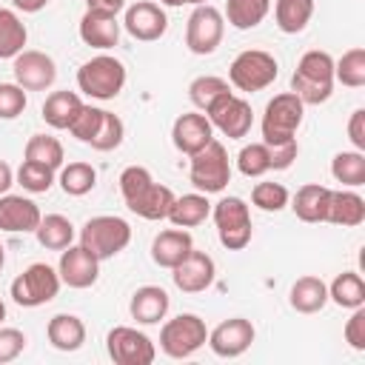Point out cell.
I'll use <instances>...</instances> for the list:
<instances>
[{
  "label": "cell",
  "instance_id": "obj_1",
  "mask_svg": "<svg viewBox=\"0 0 365 365\" xmlns=\"http://www.w3.org/2000/svg\"><path fill=\"white\" fill-rule=\"evenodd\" d=\"M120 194L128 205V211H134L143 220H165L168 208L174 202V191L168 185L154 182L151 171L145 165H128L120 174Z\"/></svg>",
  "mask_w": 365,
  "mask_h": 365
},
{
  "label": "cell",
  "instance_id": "obj_2",
  "mask_svg": "<svg viewBox=\"0 0 365 365\" xmlns=\"http://www.w3.org/2000/svg\"><path fill=\"white\" fill-rule=\"evenodd\" d=\"M334 83H336L334 80V57L319 48L305 51L291 74V91L305 106H319V103L331 100Z\"/></svg>",
  "mask_w": 365,
  "mask_h": 365
},
{
  "label": "cell",
  "instance_id": "obj_3",
  "mask_svg": "<svg viewBox=\"0 0 365 365\" xmlns=\"http://www.w3.org/2000/svg\"><path fill=\"white\" fill-rule=\"evenodd\" d=\"M305 117V103L294 91H282L274 100H268L262 111V143L265 145H279L288 140H297V131Z\"/></svg>",
  "mask_w": 365,
  "mask_h": 365
},
{
  "label": "cell",
  "instance_id": "obj_4",
  "mask_svg": "<svg viewBox=\"0 0 365 365\" xmlns=\"http://www.w3.org/2000/svg\"><path fill=\"white\" fill-rule=\"evenodd\" d=\"M128 242H131V225L123 217H114V214L91 217L80 228V245L86 251H91L100 262L117 257Z\"/></svg>",
  "mask_w": 365,
  "mask_h": 365
},
{
  "label": "cell",
  "instance_id": "obj_5",
  "mask_svg": "<svg viewBox=\"0 0 365 365\" xmlns=\"http://www.w3.org/2000/svg\"><path fill=\"white\" fill-rule=\"evenodd\" d=\"M125 86V66L111 54H97L77 68V88L91 100H114Z\"/></svg>",
  "mask_w": 365,
  "mask_h": 365
},
{
  "label": "cell",
  "instance_id": "obj_6",
  "mask_svg": "<svg viewBox=\"0 0 365 365\" xmlns=\"http://www.w3.org/2000/svg\"><path fill=\"white\" fill-rule=\"evenodd\" d=\"M277 74H279L277 57L262 51V48H245L228 66V83L237 91H245V94L268 88L277 80Z\"/></svg>",
  "mask_w": 365,
  "mask_h": 365
},
{
  "label": "cell",
  "instance_id": "obj_7",
  "mask_svg": "<svg viewBox=\"0 0 365 365\" xmlns=\"http://www.w3.org/2000/svg\"><path fill=\"white\" fill-rule=\"evenodd\" d=\"M188 180L202 194L225 191V185L231 182V163H228V151H225V145L220 140H211L202 151L191 154Z\"/></svg>",
  "mask_w": 365,
  "mask_h": 365
},
{
  "label": "cell",
  "instance_id": "obj_8",
  "mask_svg": "<svg viewBox=\"0 0 365 365\" xmlns=\"http://www.w3.org/2000/svg\"><path fill=\"white\" fill-rule=\"evenodd\" d=\"M208 339L205 319L197 314H177L160 328V351L171 359H188L194 356Z\"/></svg>",
  "mask_w": 365,
  "mask_h": 365
},
{
  "label": "cell",
  "instance_id": "obj_9",
  "mask_svg": "<svg viewBox=\"0 0 365 365\" xmlns=\"http://www.w3.org/2000/svg\"><path fill=\"white\" fill-rule=\"evenodd\" d=\"M211 217L217 225V237L222 248L228 251H242L251 242V211L242 197H222L220 202L211 205Z\"/></svg>",
  "mask_w": 365,
  "mask_h": 365
},
{
  "label": "cell",
  "instance_id": "obj_10",
  "mask_svg": "<svg viewBox=\"0 0 365 365\" xmlns=\"http://www.w3.org/2000/svg\"><path fill=\"white\" fill-rule=\"evenodd\" d=\"M60 274L57 268L46 265V262H31L23 274H17L11 279V299L23 308H40L46 302H51L60 291Z\"/></svg>",
  "mask_w": 365,
  "mask_h": 365
},
{
  "label": "cell",
  "instance_id": "obj_11",
  "mask_svg": "<svg viewBox=\"0 0 365 365\" xmlns=\"http://www.w3.org/2000/svg\"><path fill=\"white\" fill-rule=\"evenodd\" d=\"M222 34H225V17L220 9H214L211 3H202V6H194V11L188 14V23H185V46L191 54H214L217 46L222 43Z\"/></svg>",
  "mask_w": 365,
  "mask_h": 365
},
{
  "label": "cell",
  "instance_id": "obj_12",
  "mask_svg": "<svg viewBox=\"0 0 365 365\" xmlns=\"http://www.w3.org/2000/svg\"><path fill=\"white\" fill-rule=\"evenodd\" d=\"M106 351L114 365H151L157 356V348L148 334L131 325H114L106 336Z\"/></svg>",
  "mask_w": 365,
  "mask_h": 365
},
{
  "label": "cell",
  "instance_id": "obj_13",
  "mask_svg": "<svg viewBox=\"0 0 365 365\" xmlns=\"http://www.w3.org/2000/svg\"><path fill=\"white\" fill-rule=\"evenodd\" d=\"M205 117H208L211 125H214L220 134H225L228 140H242V137L251 131V125H254L251 103L242 100V97H237L234 91L225 94V97H220V100L205 111Z\"/></svg>",
  "mask_w": 365,
  "mask_h": 365
},
{
  "label": "cell",
  "instance_id": "obj_14",
  "mask_svg": "<svg viewBox=\"0 0 365 365\" xmlns=\"http://www.w3.org/2000/svg\"><path fill=\"white\" fill-rule=\"evenodd\" d=\"M11 71H14V83L26 91H46L57 80V63L37 48H23L14 57Z\"/></svg>",
  "mask_w": 365,
  "mask_h": 365
},
{
  "label": "cell",
  "instance_id": "obj_15",
  "mask_svg": "<svg viewBox=\"0 0 365 365\" xmlns=\"http://www.w3.org/2000/svg\"><path fill=\"white\" fill-rule=\"evenodd\" d=\"M257 331L251 325V319L245 317H231V319H222L214 331H208V348L222 356V359H234V356H242L251 342H254Z\"/></svg>",
  "mask_w": 365,
  "mask_h": 365
},
{
  "label": "cell",
  "instance_id": "obj_16",
  "mask_svg": "<svg viewBox=\"0 0 365 365\" xmlns=\"http://www.w3.org/2000/svg\"><path fill=\"white\" fill-rule=\"evenodd\" d=\"M57 274L60 282L68 288H91L100 277V259L86 251L83 245H68L60 251V262H57Z\"/></svg>",
  "mask_w": 365,
  "mask_h": 365
},
{
  "label": "cell",
  "instance_id": "obj_17",
  "mask_svg": "<svg viewBox=\"0 0 365 365\" xmlns=\"http://www.w3.org/2000/svg\"><path fill=\"white\" fill-rule=\"evenodd\" d=\"M123 29L134 37V40H143V43H154L165 34L168 29V17L163 11V6L151 3V0H137L125 9V17H123Z\"/></svg>",
  "mask_w": 365,
  "mask_h": 365
},
{
  "label": "cell",
  "instance_id": "obj_18",
  "mask_svg": "<svg viewBox=\"0 0 365 365\" xmlns=\"http://www.w3.org/2000/svg\"><path fill=\"white\" fill-rule=\"evenodd\" d=\"M171 271H174V274H171V277H174V285H177L182 294H200V291L211 288V285H214V277H217L214 259H211L205 251H197V248H191L188 257H185L182 262H177Z\"/></svg>",
  "mask_w": 365,
  "mask_h": 365
},
{
  "label": "cell",
  "instance_id": "obj_19",
  "mask_svg": "<svg viewBox=\"0 0 365 365\" xmlns=\"http://www.w3.org/2000/svg\"><path fill=\"white\" fill-rule=\"evenodd\" d=\"M171 140H174V148L182 151V154H197L202 151L211 140H214V125L205 114L200 111H185L174 120L171 125Z\"/></svg>",
  "mask_w": 365,
  "mask_h": 365
},
{
  "label": "cell",
  "instance_id": "obj_20",
  "mask_svg": "<svg viewBox=\"0 0 365 365\" xmlns=\"http://www.w3.org/2000/svg\"><path fill=\"white\" fill-rule=\"evenodd\" d=\"M43 214L34 200L23 194H3L0 197V231L9 234H34Z\"/></svg>",
  "mask_w": 365,
  "mask_h": 365
},
{
  "label": "cell",
  "instance_id": "obj_21",
  "mask_svg": "<svg viewBox=\"0 0 365 365\" xmlns=\"http://www.w3.org/2000/svg\"><path fill=\"white\" fill-rule=\"evenodd\" d=\"M120 26L117 23V14H108V11H97V9H86V14L80 17V40L91 48H114L120 43Z\"/></svg>",
  "mask_w": 365,
  "mask_h": 365
},
{
  "label": "cell",
  "instance_id": "obj_22",
  "mask_svg": "<svg viewBox=\"0 0 365 365\" xmlns=\"http://www.w3.org/2000/svg\"><path fill=\"white\" fill-rule=\"evenodd\" d=\"M194 248V240L185 228H165L154 237L151 242V259L160 265V268H174L177 262H182L188 257V251Z\"/></svg>",
  "mask_w": 365,
  "mask_h": 365
},
{
  "label": "cell",
  "instance_id": "obj_23",
  "mask_svg": "<svg viewBox=\"0 0 365 365\" xmlns=\"http://www.w3.org/2000/svg\"><path fill=\"white\" fill-rule=\"evenodd\" d=\"M168 294L165 288L160 285H143L131 294V302H128V311H131V319H137L140 325H157L160 319H165L168 314Z\"/></svg>",
  "mask_w": 365,
  "mask_h": 365
},
{
  "label": "cell",
  "instance_id": "obj_24",
  "mask_svg": "<svg viewBox=\"0 0 365 365\" xmlns=\"http://www.w3.org/2000/svg\"><path fill=\"white\" fill-rule=\"evenodd\" d=\"M325 222H334V225H342V228L362 225L365 222V200L351 188H339V191L331 188Z\"/></svg>",
  "mask_w": 365,
  "mask_h": 365
},
{
  "label": "cell",
  "instance_id": "obj_25",
  "mask_svg": "<svg viewBox=\"0 0 365 365\" xmlns=\"http://www.w3.org/2000/svg\"><path fill=\"white\" fill-rule=\"evenodd\" d=\"M328 197L331 188L319 185V182H305L297 188L291 202V211L297 214V220L302 222H325V211H328Z\"/></svg>",
  "mask_w": 365,
  "mask_h": 365
},
{
  "label": "cell",
  "instance_id": "obj_26",
  "mask_svg": "<svg viewBox=\"0 0 365 365\" xmlns=\"http://www.w3.org/2000/svg\"><path fill=\"white\" fill-rule=\"evenodd\" d=\"M46 336H48L51 348L71 354V351L83 348V342H86V325H83V319L77 314H54L48 319V325H46Z\"/></svg>",
  "mask_w": 365,
  "mask_h": 365
},
{
  "label": "cell",
  "instance_id": "obj_27",
  "mask_svg": "<svg viewBox=\"0 0 365 365\" xmlns=\"http://www.w3.org/2000/svg\"><path fill=\"white\" fill-rule=\"evenodd\" d=\"M208 217H211L208 194L194 191V194L174 197V202H171L165 220H171V225H177V228H197V225H202Z\"/></svg>",
  "mask_w": 365,
  "mask_h": 365
},
{
  "label": "cell",
  "instance_id": "obj_28",
  "mask_svg": "<svg viewBox=\"0 0 365 365\" xmlns=\"http://www.w3.org/2000/svg\"><path fill=\"white\" fill-rule=\"evenodd\" d=\"M288 302L299 314H317V311H322L328 305V285L319 277H311V274L308 277H299L291 285Z\"/></svg>",
  "mask_w": 365,
  "mask_h": 365
},
{
  "label": "cell",
  "instance_id": "obj_29",
  "mask_svg": "<svg viewBox=\"0 0 365 365\" xmlns=\"http://www.w3.org/2000/svg\"><path fill=\"white\" fill-rule=\"evenodd\" d=\"M80 108H83V100L77 97V91H68V88L51 91L43 103V120L51 128H68Z\"/></svg>",
  "mask_w": 365,
  "mask_h": 365
},
{
  "label": "cell",
  "instance_id": "obj_30",
  "mask_svg": "<svg viewBox=\"0 0 365 365\" xmlns=\"http://www.w3.org/2000/svg\"><path fill=\"white\" fill-rule=\"evenodd\" d=\"M314 17V0H277L274 23L282 34H299Z\"/></svg>",
  "mask_w": 365,
  "mask_h": 365
},
{
  "label": "cell",
  "instance_id": "obj_31",
  "mask_svg": "<svg viewBox=\"0 0 365 365\" xmlns=\"http://www.w3.org/2000/svg\"><path fill=\"white\" fill-rule=\"evenodd\" d=\"M271 11V0H228L225 3V23L234 26L237 31L257 29Z\"/></svg>",
  "mask_w": 365,
  "mask_h": 365
},
{
  "label": "cell",
  "instance_id": "obj_32",
  "mask_svg": "<svg viewBox=\"0 0 365 365\" xmlns=\"http://www.w3.org/2000/svg\"><path fill=\"white\" fill-rule=\"evenodd\" d=\"M37 242L46 248V251H63L74 242V225L68 217L63 214H46L34 231Z\"/></svg>",
  "mask_w": 365,
  "mask_h": 365
},
{
  "label": "cell",
  "instance_id": "obj_33",
  "mask_svg": "<svg viewBox=\"0 0 365 365\" xmlns=\"http://www.w3.org/2000/svg\"><path fill=\"white\" fill-rule=\"evenodd\" d=\"M328 299L336 302L339 308H359L365 305V279L356 271H342L334 277V282L328 285Z\"/></svg>",
  "mask_w": 365,
  "mask_h": 365
},
{
  "label": "cell",
  "instance_id": "obj_34",
  "mask_svg": "<svg viewBox=\"0 0 365 365\" xmlns=\"http://www.w3.org/2000/svg\"><path fill=\"white\" fill-rule=\"evenodd\" d=\"M29 40V31L17 11L0 9V60H14Z\"/></svg>",
  "mask_w": 365,
  "mask_h": 365
},
{
  "label": "cell",
  "instance_id": "obj_35",
  "mask_svg": "<svg viewBox=\"0 0 365 365\" xmlns=\"http://www.w3.org/2000/svg\"><path fill=\"white\" fill-rule=\"evenodd\" d=\"M331 174L336 182L345 188H359L365 185V151H339L331 160Z\"/></svg>",
  "mask_w": 365,
  "mask_h": 365
},
{
  "label": "cell",
  "instance_id": "obj_36",
  "mask_svg": "<svg viewBox=\"0 0 365 365\" xmlns=\"http://www.w3.org/2000/svg\"><path fill=\"white\" fill-rule=\"evenodd\" d=\"M231 94V83L217 77V74H202V77H194L191 86H188V97L191 103L200 108V111H208L220 97Z\"/></svg>",
  "mask_w": 365,
  "mask_h": 365
},
{
  "label": "cell",
  "instance_id": "obj_37",
  "mask_svg": "<svg viewBox=\"0 0 365 365\" xmlns=\"http://www.w3.org/2000/svg\"><path fill=\"white\" fill-rule=\"evenodd\" d=\"M57 182L68 197H83L97 185V171H94V165L77 160V163L60 165V180Z\"/></svg>",
  "mask_w": 365,
  "mask_h": 365
},
{
  "label": "cell",
  "instance_id": "obj_38",
  "mask_svg": "<svg viewBox=\"0 0 365 365\" xmlns=\"http://www.w3.org/2000/svg\"><path fill=\"white\" fill-rule=\"evenodd\" d=\"M26 160L31 163H43L48 168H60L63 160H66V151H63V143L51 134H31L29 143H26Z\"/></svg>",
  "mask_w": 365,
  "mask_h": 365
},
{
  "label": "cell",
  "instance_id": "obj_39",
  "mask_svg": "<svg viewBox=\"0 0 365 365\" xmlns=\"http://www.w3.org/2000/svg\"><path fill=\"white\" fill-rule=\"evenodd\" d=\"M334 80L348 88L365 86V48H348L339 60H334Z\"/></svg>",
  "mask_w": 365,
  "mask_h": 365
},
{
  "label": "cell",
  "instance_id": "obj_40",
  "mask_svg": "<svg viewBox=\"0 0 365 365\" xmlns=\"http://www.w3.org/2000/svg\"><path fill=\"white\" fill-rule=\"evenodd\" d=\"M17 182H20L23 191H29V194H46V191L54 185V168L43 165V163L23 160V165L17 168Z\"/></svg>",
  "mask_w": 365,
  "mask_h": 365
},
{
  "label": "cell",
  "instance_id": "obj_41",
  "mask_svg": "<svg viewBox=\"0 0 365 365\" xmlns=\"http://www.w3.org/2000/svg\"><path fill=\"white\" fill-rule=\"evenodd\" d=\"M123 137H125V125H123V120L114 114V111H106L103 108V120H100V128H97V134L91 137V148L94 151H114L120 143H123Z\"/></svg>",
  "mask_w": 365,
  "mask_h": 365
},
{
  "label": "cell",
  "instance_id": "obj_42",
  "mask_svg": "<svg viewBox=\"0 0 365 365\" xmlns=\"http://www.w3.org/2000/svg\"><path fill=\"white\" fill-rule=\"evenodd\" d=\"M237 168H240V174H245V177H262L265 171H271L268 145H265V143L242 145L240 154H237Z\"/></svg>",
  "mask_w": 365,
  "mask_h": 365
},
{
  "label": "cell",
  "instance_id": "obj_43",
  "mask_svg": "<svg viewBox=\"0 0 365 365\" xmlns=\"http://www.w3.org/2000/svg\"><path fill=\"white\" fill-rule=\"evenodd\" d=\"M288 200H291V194H288V188L282 182H257L251 188V202L259 211H274L277 214V211H282L288 205Z\"/></svg>",
  "mask_w": 365,
  "mask_h": 365
},
{
  "label": "cell",
  "instance_id": "obj_44",
  "mask_svg": "<svg viewBox=\"0 0 365 365\" xmlns=\"http://www.w3.org/2000/svg\"><path fill=\"white\" fill-rule=\"evenodd\" d=\"M100 120H103V108H97V106H86L83 103V108L77 111V117L71 120V125H68V131H71V137H77L80 143H91V137L97 134V128H100Z\"/></svg>",
  "mask_w": 365,
  "mask_h": 365
},
{
  "label": "cell",
  "instance_id": "obj_45",
  "mask_svg": "<svg viewBox=\"0 0 365 365\" xmlns=\"http://www.w3.org/2000/svg\"><path fill=\"white\" fill-rule=\"evenodd\" d=\"M29 97L17 83H0V120H14L26 111Z\"/></svg>",
  "mask_w": 365,
  "mask_h": 365
},
{
  "label": "cell",
  "instance_id": "obj_46",
  "mask_svg": "<svg viewBox=\"0 0 365 365\" xmlns=\"http://www.w3.org/2000/svg\"><path fill=\"white\" fill-rule=\"evenodd\" d=\"M26 348V334L20 328H0V365L14 362Z\"/></svg>",
  "mask_w": 365,
  "mask_h": 365
},
{
  "label": "cell",
  "instance_id": "obj_47",
  "mask_svg": "<svg viewBox=\"0 0 365 365\" xmlns=\"http://www.w3.org/2000/svg\"><path fill=\"white\" fill-rule=\"evenodd\" d=\"M342 334H345V342H348L354 351H365V305L354 308V314H351V319L345 322Z\"/></svg>",
  "mask_w": 365,
  "mask_h": 365
},
{
  "label": "cell",
  "instance_id": "obj_48",
  "mask_svg": "<svg viewBox=\"0 0 365 365\" xmlns=\"http://www.w3.org/2000/svg\"><path fill=\"white\" fill-rule=\"evenodd\" d=\"M268 154H271V168L285 171V168L294 165V160L299 154V145H297V140H288V143H279V145H268Z\"/></svg>",
  "mask_w": 365,
  "mask_h": 365
},
{
  "label": "cell",
  "instance_id": "obj_49",
  "mask_svg": "<svg viewBox=\"0 0 365 365\" xmlns=\"http://www.w3.org/2000/svg\"><path fill=\"white\" fill-rule=\"evenodd\" d=\"M348 140L356 151H365V108H356L348 120Z\"/></svg>",
  "mask_w": 365,
  "mask_h": 365
},
{
  "label": "cell",
  "instance_id": "obj_50",
  "mask_svg": "<svg viewBox=\"0 0 365 365\" xmlns=\"http://www.w3.org/2000/svg\"><path fill=\"white\" fill-rule=\"evenodd\" d=\"M88 9H97V11H108V14H117L125 9V0H86Z\"/></svg>",
  "mask_w": 365,
  "mask_h": 365
},
{
  "label": "cell",
  "instance_id": "obj_51",
  "mask_svg": "<svg viewBox=\"0 0 365 365\" xmlns=\"http://www.w3.org/2000/svg\"><path fill=\"white\" fill-rule=\"evenodd\" d=\"M14 185V171H11V165L9 163H3L0 160V197L3 194H9V188Z\"/></svg>",
  "mask_w": 365,
  "mask_h": 365
},
{
  "label": "cell",
  "instance_id": "obj_52",
  "mask_svg": "<svg viewBox=\"0 0 365 365\" xmlns=\"http://www.w3.org/2000/svg\"><path fill=\"white\" fill-rule=\"evenodd\" d=\"M11 6H14L17 11H26V14H34V11H40V9H46V6H48V0H11Z\"/></svg>",
  "mask_w": 365,
  "mask_h": 365
},
{
  "label": "cell",
  "instance_id": "obj_53",
  "mask_svg": "<svg viewBox=\"0 0 365 365\" xmlns=\"http://www.w3.org/2000/svg\"><path fill=\"white\" fill-rule=\"evenodd\" d=\"M163 6H202L208 0H160Z\"/></svg>",
  "mask_w": 365,
  "mask_h": 365
},
{
  "label": "cell",
  "instance_id": "obj_54",
  "mask_svg": "<svg viewBox=\"0 0 365 365\" xmlns=\"http://www.w3.org/2000/svg\"><path fill=\"white\" fill-rule=\"evenodd\" d=\"M3 265H6V248L0 245V271H3Z\"/></svg>",
  "mask_w": 365,
  "mask_h": 365
},
{
  "label": "cell",
  "instance_id": "obj_55",
  "mask_svg": "<svg viewBox=\"0 0 365 365\" xmlns=\"http://www.w3.org/2000/svg\"><path fill=\"white\" fill-rule=\"evenodd\" d=\"M6 319V305H3V299H0V322Z\"/></svg>",
  "mask_w": 365,
  "mask_h": 365
}]
</instances>
